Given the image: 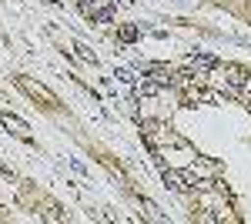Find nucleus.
I'll list each match as a JSON object with an SVG mask.
<instances>
[{
  "mask_svg": "<svg viewBox=\"0 0 251 224\" xmlns=\"http://www.w3.org/2000/svg\"><path fill=\"white\" fill-rule=\"evenodd\" d=\"M191 67H198V71H211V67H218V60H214L211 54H194Z\"/></svg>",
  "mask_w": 251,
  "mask_h": 224,
  "instance_id": "20e7f679",
  "label": "nucleus"
},
{
  "mask_svg": "<svg viewBox=\"0 0 251 224\" xmlns=\"http://www.w3.org/2000/svg\"><path fill=\"white\" fill-rule=\"evenodd\" d=\"M3 124H7V127H14L17 134H27V124H24L20 117H14V114H3Z\"/></svg>",
  "mask_w": 251,
  "mask_h": 224,
  "instance_id": "423d86ee",
  "label": "nucleus"
},
{
  "mask_svg": "<svg viewBox=\"0 0 251 224\" xmlns=\"http://www.w3.org/2000/svg\"><path fill=\"white\" fill-rule=\"evenodd\" d=\"M164 184L168 187H174V191H188V177H184V174H181V171H164Z\"/></svg>",
  "mask_w": 251,
  "mask_h": 224,
  "instance_id": "7ed1b4c3",
  "label": "nucleus"
},
{
  "mask_svg": "<svg viewBox=\"0 0 251 224\" xmlns=\"http://www.w3.org/2000/svg\"><path fill=\"white\" fill-rule=\"evenodd\" d=\"M20 87H24L27 94H34V97H40V100H44V104H50V107L57 104V97H54V94L47 91V87H40V84H34V80H27V77L20 80Z\"/></svg>",
  "mask_w": 251,
  "mask_h": 224,
  "instance_id": "f03ea898",
  "label": "nucleus"
},
{
  "mask_svg": "<svg viewBox=\"0 0 251 224\" xmlns=\"http://www.w3.org/2000/svg\"><path fill=\"white\" fill-rule=\"evenodd\" d=\"M137 34H141V30H137L134 24H124V27L117 30V37L124 40V44H131V40H137Z\"/></svg>",
  "mask_w": 251,
  "mask_h": 224,
  "instance_id": "39448f33",
  "label": "nucleus"
},
{
  "mask_svg": "<svg viewBox=\"0 0 251 224\" xmlns=\"http://www.w3.org/2000/svg\"><path fill=\"white\" fill-rule=\"evenodd\" d=\"M80 10L91 20H100V24H111L114 20V3L111 0H80Z\"/></svg>",
  "mask_w": 251,
  "mask_h": 224,
  "instance_id": "f257e3e1",
  "label": "nucleus"
},
{
  "mask_svg": "<svg viewBox=\"0 0 251 224\" xmlns=\"http://www.w3.org/2000/svg\"><path fill=\"white\" fill-rule=\"evenodd\" d=\"M117 77H121V80H124V84H134V80H137V77L131 74V71H117Z\"/></svg>",
  "mask_w": 251,
  "mask_h": 224,
  "instance_id": "0eeeda50",
  "label": "nucleus"
}]
</instances>
